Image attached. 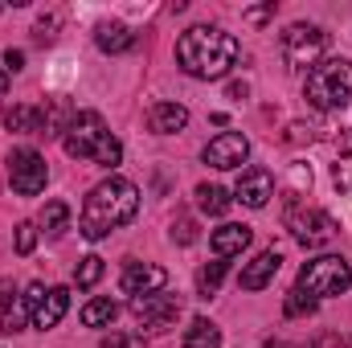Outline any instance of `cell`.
<instances>
[{
    "mask_svg": "<svg viewBox=\"0 0 352 348\" xmlns=\"http://www.w3.org/2000/svg\"><path fill=\"white\" fill-rule=\"evenodd\" d=\"M238 37L217 25H192L176 41V66L197 83H217L238 66Z\"/></svg>",
    "mask_w": 352,
    "mask_h": 348,
    "instance_id": "6da1fadb",
    "label": "cell"
},
{
    "mask_svg": "<svg viewBox=\"0 0 352 348\" xmlns=\"http://www.w3.org/2000/svg\"><path fill=\"white\" fill-rule=\"evenodd\" d=\"M135 213H140V188H135L127 176H107V180H98L87 193L78 230H82V238L98 242V238L123 230Z\"/></svg>",
    "mask_w": 352,
    "mask_h": 348,
    "instance_id": "7a4b0ae2",
    "label": "cell"
},
{
    "mask_svg": "<svg viewBox=\"0 0 352 348\" xmlns=\"http://www.w3.org/2000/svg\"><path fill=\"white\" fill-rule=\"evenodd\" d=\"M62 148H66V156L90 160V164H98V168H119V160H123V144L111 135V127L102 123L98 111H78V115H70V123H66V131H62Z\"/></svg>",
    "mask_w": 352,
    "mask_h": 348,
    "instance_id": "3957f363",
    "label": "cell"
},
{
    "mask_svg": "<svg viewBox=\"0 0 352 348\" xmlns=\"http://www.w3.org/2000/svg\"><path fill=\"white\" fill-rule=\"evenodd\" d=\"M303 98L316 111H344L352 98V62L349 58H324L320 66L307 70Z\"/></svg>",
    "mask_w": 352,
    "mask_h": 348,
    "instance_id": "277c9868",
    "label": "cell"
},
{
    "mask_svg": "<svg viewBox=\"0 0 352 348\" xmlns=\"http://www.w3.org/2000/svg\"><path fill=\"white\" fill-rule=\"evenodd\" d=\"M295 287H299L303 295H311V299L344 295L352 287V266H349V259H340V254H320V259H311V262L299 266Z\"/></svg>",
    "mask_w": 352,
    "mask_h": 348,
    "instance_id": "5b68a950",
    "label": "cell"
},
{
    "mask_svg": "<svg viewBox=\"0 0 352 348\" xmlns=\"http://www.w3.org/2000/svg\"><path fill=\"white\" fill-rule=\"evenodd\" d=\"M324 50H328V33L320 25H303L295 21L283 37H278V54L291 70H311L324 62Z\"/></svg>",
    "mask_w": 352,
    "mask_h": 348,
    "instance_id": "8992f818",
    "label": "cell"
},
{
    "mask_svg": "<svg viewBox=\"0 0 352 348\" xmlns=\"http://www.w3.org/2000/svg\"><path fill=\"white\" fill-rule=\"evenodd\" d=\"M25 307H29V320L37 332H50L62 324V316L70 312V291L66 287H45V283H29L25 287Z\"/></svg>",
    "mask_w": 352,
    "mask_h": 348,
    "instance_id": "52a82bcc",
    "label": "cell"
},
{
    "mask_svg": "<svg viewBox=\"0 0 352 348\" xmlns=\"http://www.w3.org/2000/svg\"><path fill=\"white\" fill-rule=\"evenodd\" d=\"M287 230H291V238L299 242V246H307V250H316V246H328L332 238H336V217L332 213H324V209H287Z\"/></svg>",
    "mask_w": 352,
    "mask_h": 348,
    "instance_id": "ba28073f",
    "label": "cell"
},
{
    "mask_svg": "<svg viewBox=\"0 0 352 348\" xmlns=\"http://www.w3.org/2000/svg\"><path fill=\"white\" fill-rule=\"evenodd\" d=\"M45 180H50V168H45V156H41V152L16 148V152L8 156V184H12V193L37 197V193L45 188Z\"/></svg>",
    "mask_w": 352,
    "mask_h": 348,
    "instance_id": "9c48e42d",
    "label": "cell"
},
{
    "mask_svg": "<svg viewBox=\"0 0 352 348\" xmlns=\"http://www.w3.org/2000/svg\"><path fill=\"white\" fill-rule=\"evenodd\" d=\"M131 316H135L148 332H168L176 324V316H180V295H164V291L140 295V299H131Z\"/></svg>",
    "mask_w": 352,
    "mask_h": 348,
    "instance_id": "30bf717a",
    "label": "cell"
},
{
    "mask_svg": "<svg viewBox=\"0 0 352 348\" xmlns=\"http://www.w3.org/2000/svg\"><path fill=\"white\" fill-rule=\"evenodd\" d=\"M201 160H205L209 168H221V173L242 168V164L250 160V140H246L242 131H221V135H213V140L205 144Z\"/></svg>",
    "mask_w": 352,
    "mask_h": 348,
    "instance_id": "8fae6325",
    "label": "cell"
},
{
    "mask_svg": "<svg viewBox=\"0 0 352 348\" xmlns=\"http://www.w3.org/2000/svg\"><path fill=\"white\" fill-rule=\"evenodd\" d=\"M119 287H123V295H131V299H140V295H156V291L168 287V270L156 266V262H127Z\"/></svg>",
    "mask_w": 352,
    "mask_h": 348,
    "instance_id": "7c38bea8",
    "label": "cell"
},
{
    "mask_svg": "<svg viewBox=\"0 0 352 348\" xmlns=\"http://www.w3.org/2000/svg\"><path fill=\"white\" fill-rule=\"evenodd\" d=\"M274 197V176L266 168H242L238 184H234V201H242L246 209H263Z\"/></svg>",
    "mask_w": 352,
    "mask_h": 348,
    "instance_id": "4fadbf2b",
    "label": "cell"
},
{
    "mask_svg": "<svg viewBox=\"0 0 352 348\" xmlns=\"http://www.w3.org/2000/svg\"><path fill=\"white\" fill-rule=\"evenodd\" d=\"M278 266H283L278 250H263V254H254V259L242 266V274H238V287H242V291H263V287H270V283H274Z\"/></svg>",
    "mask_w": 352,
    "mask_h": 348,
    "instance_id": "5bb4252c",
    "label": "cell"
},
{
    "mask_svg": "<svg viewBox=\"0 0 352 348\" xmlns=\"http://www.w3.org/2000/svg\"><path fill=\"white\" fill-rule=\"evenodd\" d=\"M250 226H238V221H226V226H217L213 230V238H209V246H213V254L217 259H234V254H242L246 246H250Z\"/></svg>",
    "mask_w": 352,
    "mask_h": 348,
    "instance_id": "9a60e30c",
    "label": "cell"
},
{
    "mask_svg": "<svg viewBox=\"0 0 352 348\" xmlns=\"http://www.w3.org/2000/svg\"><path fill=\"white\" fill-rule=\"evenodd\" d=\"M184 123H188V111L180 102H156L148 111V127L156 135H176V131H184Z\"/></svg>",
    "mask_w": 352,
    "mask_h": 348,
    "instance_id": "2e32d148",
    "label": "cell"
},
{
    "mask_svg": "<svg viewBox=\"0 0 352 348\" xmlns=\"http://www.w3.org/2000/svg\"><path fill=\"white\" fill-rule=\"evenodd\" d=\"M94 41H98L102 54H127V50H135V33L127 25H119V21H102L94 29Z\"/></svg>",
    "mask_w": 352,
    "mask_h": 348,
    "instance_id": "e0dca14e",
    "label": "cell"
},
{
    "mask_svg": "<svg viewBox=\"0 0 352 348\" xmlns=\"http://www.w3.org/2000/svg\"><path fill=\"white\" fill-rule=\"evenodd\" d=\"M37 230H41L45 238H62V234L70 230V205H66V201H45V209H41V217H37Z\"/></svg>",
    "mask_w": 352,
    "mask_h": 348,
    "instance_id": "ac0fdd59",
    "label": "cell"
},
{
    "mask_svg": "<svg viewBox=\"0 0 352 348\" xmlns=\"http://www.w3.org/2000/svg\"><path fill=\"white\" fill-rule=\"evenodd\" d=\"M4 127L16 135H41V107H8Z\"/></svg>",
    "mask_w": 352,
    "mask_h": 348,
    "instance_id": "d6986e66",
    "label": "cell"
},
{
    "mask_svg": "<svg viewBox=\"0 0 352 348\" xmlns=\"http://www.w3.org/2000/svg\"><path fill=\"white\" fill-rule=\"evenodd\" d=\"M115 316H119V303L111 295H98V299H90L87 307H82V324L87 328H111Z\"/></svg>",
    "mask_w": 352,
    "mask_h": 348,
    "instance_id": "ffe728a7",
    "label": "cell"
},
{
    "mask_svg": "<svg viewBox=\"0 0 352 348\" xmlns=\"http://www.w3.org/2000/svg\"><path fill=\"white\" fill-rule=\"evenodd\" d=\"M184 348H221V328L213 320H192L184 328Z\"/></svg>",
    "mask_w": 352,
    "mask_h": 348,
    "instance_id": "44dd1931",
    "label": "cell"
},
{
    "mask_svg": "<svg viewBox=\"0 0 352 348\" xmlns=\"http://www.w3.org/2000/svg\"><path fill=\"white\" fill-rule=\"evenodd\" d=\"M197 205H201L209 217H221V213L234 205V197H230L221 184H197Z\"/></svg>",
    "mask_w": 352,
    "mask_h": 348,
    "instance_id": "7402d4cb",
    "label": "cell"
},
{
    "mask_svg": "<svg viewBox=\"0 0 352 348\" xmlns=\"http://www.w3.org/2000/svg\"><path fill=\"white\" fill-rule=\"evenodd\" d=\"M226 266H230V262L217 259V262H209V266L197 270V291H201V299H213V295H217V287H221V279H226Z\"/></svg>",
    "mask_w": 352,
    "mask_h": 348,
    "instance_id": "603a6c76",
    "label": "cell"
},
{
    "mask_svg": "<svg viewBox=\"0 0 352 348\" xmlns=\"http://www.w3.org/2000/svg\"><path fill=\"white\" fill-rule=\"evenodd\" d=\"M25 324H33V320H29V307H25V299L8 303V307L0 312V332H4V336H16V332H25Z\"/></svg>",
    "mask_w": 352,
    "mask_h": 348,
    "instance_id": "cb8c5ba5",
    "label": "cell"
},
{
    "mask_svg": "<svg viewBox=\"0 0 352 348\" xmlns=\"http://www.w3.org/2000/svg\"><path fill=\"white\" fill-rule=\"evenodd\" d=\"M316 307H320V299H311V295H303L299 287H291V291H287V299H283V312H287L291 320H299V316H311Z\"/></svg>",
    "mask_w": 352,
    "mask_h": 348,
    "instance_id": "d4e9b609",
    "label": "cell"
},
{
    "mask_svg": "<svg viewBox=\"0 0 352 348\" xmlns=\"http://www.w3.org/2000/svg\"><path fill=\"white\" fill-rule=\"evenodd\" d=\"M303 193H311V168H307V164H291V184H287V205L295 209V201H299Z\"/></svg>",
    "mask_w": 352,
    "mask_h": 348,
    "instance_id": "484cf974",
    "label": "cell"
},
{
    "mask_svg": "<svg viewBox=\"0 0 352 348\" xmlns=\"http://www.w3.org/2000/svg\"><path fill=\"white\" fill-rule=\"evenodd\" d=\"M102 270H107V266H102V259H98V254H87V259L74 266V283L87 291V287H94V283L102 279Z\"/></svg>",
    "mask_w": 352,
    "mask_h": 348,
    "instance_id": "4316f807",
    "label": "cell"
},
{
    "mask_svg": "<svg viewBox=\"0 0 352 348\" xmlns=\"http://www.w3.org/2000/svg\"><path fill=\"white\" fill-rule=\"evenodd\" d=\"M37 238H41L37 221H21V226H16V254H21V259H29V254H33V246H37Z\"/></svg>",
    "mask_w": 352,
    "mask_h": 348,
    "instance_id": "83f0119b",
    "label": "cell"
},
{
    "mask_svg": "<svg viewBox=\"0 0 352 348\" xmlns=\"http://www.w3.org/2000/svg\"><path fill=\"white\" fill-rule=\"evenodd\" d=\"M102 348H148V340H144V332L135 336V332H111L107 340H102Z\"/></svg>",
    "mask_w": 352,
    "mask_h": 348,
    "instance_id": "f1b7e54d",
    "label": "cell"
},
{
    "mask_svg": "<svg viewBox=\"0 0 352 348\" xmlns=\"http://www.w3.org/2000/svg\"><path fill=\"white\" fill-rule=\"evenodd\" d=\"M192 238H197V226H192V217H180V221H173V242L188 246Z\"/></svg>",
    "mask_w": 352,
    "mask_h": 348,
    "instance_id": "f546056e",
    "label": "cell"
},
{
    "mask_svg": "<svg viewBox=\"0 0 352 348\" xmlns=\"http://www.w3.org/2000/svg\"><path fill=\"white\" fill-rule=\"evenodd\" d=\"M332 176H336V188H340V193H352V160H340V164L332 168Z\"/></svg>",
    "mask_w": 352,
    "mask_h": 348,
    "instance_id": "4dcf8cb0",
    "label": "cell"
},
{
    "mask_svg": "<svg viewBox=\"0 0 352 348\" xmlns=\"http://www.w3.org/2000/svg\"><path fill=\"white\" fill-rule=\"evenodd\" d=\"M242 17H246V21H250V25H266V21H270V17H274V0H270V4H258V8H246V12H242Z\"/></svg>",
    "mask_w": 352,
    "mask_h": 348,
    "instance_id": "1f68e13d",
    "label": "cell"
},
{
    "mask_svg": "<svg viewBox=\"0 0 352 348\" xmlns=\"http://www.w3.org/2000/svg\"><path fill=\"white\" fill-rule=\"evenodd\" d=\"M54 29H58V17H45V21H37V41H54Z\"/></svg>",
    "mask_w": 352,
    "mask_h": 348,
    "instance_id": "d6a6232c",
    "label": "cell"
},
{
    "mask_svg": "<svg viewBox=\"0 0 352 348\" xmlns=\"http://www.w3.org/2000/svg\"><path fill=\"white\" fill-rule=\"evenodd\" d=\"M8 303H16V283H12V279H0V312H4Z\"/></svg>",
    "mask_w": 352,
    "mask_h": 348,
    "instance_id": "836d02e7",
    "label": "cell"
},
{
    "mask_svg": "<svg viewBox=\"0 0 352 348\" xmlns=\"http://www.w3.org/2000/svg\"><path fill=\"white\" fill-rule=\"evenodd\" d=\"M303 140H311V127H303V123H291V127H287V144H303Z\"/></svg>",
    "mask_w": 352,
    "mask_h": 348,
    "instance_id": "e575fe53",
    "label": "cell"
},
{
    "mask_svg": "<svg viewBox=\"0 0 352 348\" xmlns=\"http://www.w3.org/2000/svg\"><path fill=\"white\" fill-rule=\"evenodd\" d=\"M21 66H25V54H21V50H8V54H4V70H12V74H16Z\"/></svg>",
    "mask_w": 352,
    "mask_h": 348,
    "instance_id": "d590c367",
    "label": "cell"
},
{
    "mask_svg": "<svg viewBox=\"0 0 352 348\" xmlns=\"http://www.w3.org/2000/svg\"><path fill=\"white\" fill-rule=\"evenodd\" d=\"M4 90H8V70L0 66V94H4Z\"/></svg>",
    "mask_w": 352,
    "mask_h": 348,
    "instance_id": "8d00e7d4",
    "label": "cell"
},
{
    "mask_svg": "<svg viewBox=\"0 0 352 348\" xmlns=\"http://www.w3.org/2000/svg\"><path fill=\"white\" fill-rule=\"evenodd\" d=\"M263 348H291V345H283V340H274V345H263Z\"/></svg>",
    "mask_w": 352,
    "mask_h": 348,
    "instance_id": "74e56055",
    "label": "cell"
}]
</instances>
